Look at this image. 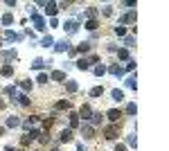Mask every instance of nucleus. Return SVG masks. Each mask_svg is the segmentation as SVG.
Masks as SVG:
<instances>
[{
	"label": "nucleus",
	"mask_w": 169,
	"mask_h": 151,
	"mask_svg": "<svg viewBox=\"0 0 169 151\" xmlns=\"http://www.w3.org/2000/svg\"><path fill=\"white\" fill-rule=\"evenodd\" d=\"M36 138H39V129H30L27 135H23V144H30L32 140H36Z\"/></svg>",
	"instance_id": "nucleus-1"
},
{
	"label": "nucleus",
	"mask_w": 169,
	"mask_h": 151,
	"mask_svg": "<svg viewBox=\"0 0 169 151\" xmlns=\"http://www.w3.org/2000/svg\"><path fill=\"white\" fill-rule=\"evenodd\" d=\"M18 124H21V120H18V115H9V117L5 120V126H7V129H16Z\"/></svg>",
	"instance_id": "nucleus-2"
},
{
	"label": "nucleus",
	"mask_w": 169,
	"mask_h": 151,
	"mask_svg": "<svg viewBox=\"0 0 169 151\" xmlns=\"http://www.w3.org/2000/svg\"><path fill=\"white\" fill-rule=\"evenodd\" d=\"M32 23H34L36 30H45V21H43L39 14H34V16H32Z\"/></svg>",
	"instance_id": "nucleus-3"
},
{
	"label": "nucleus",
	"mask_w": 169,
	"mask_h": 151,
	"mask_svg": "<svg viewBox=\"0 0 169 151\" xmlns=\"http://www.w3.org/2000/svg\"><path fill=\"white\" fill-rule=\"evenodd\" d=\"M90 115H92V108L88 106V104H83V106H81V111H79V117H83V120H90Z\"/></svg>",
	"instance_id": "nucleus-4"
},
{
	"label": "nucleus",
	"mask_w": 169,
	"mask_h": 151,
	"mask_svg": "<svg viewBox=\"0 0 169 151\" xmlns=\"http://www.w3.org/2000/svg\"><path fill=\"white\" fill-rule=\"evenodd\" d=\"M54 50H56V52H65V50H70V43L63 39V41H59V43H54Z\"/></svg>",
	"instance_id": "nucleus-5"
},
{
	"label": "nucleus",
	"mask_w": 169,
	"mask_h": 151,
	"mask_svg": "<svg viewBox=\"0 0 169 151\" xmlns=\"http://www.w3.org/2000/svg\"><path fill=\"white\" fill-rule=\"evenodd\" d=\"M106 117H108V120H110V122H117V120H120V117H122V113H120V111H117V108H110V111H108V113H106Z\"/></svg>",
	"instance_id": "nucleus-6"
},
{
	"label": "nucleus",
	"mask_w": 169,
	"mask_h": 151,
	"mask_svg": "<svg viewBox=\"0 0 169 151\" xmlns=\"http://www.w3.org/2000/svg\"><path fill=\"white\" fill-rule=\"evenodd\" d=\"M104 135H106L108 140H115V138H117V126H108V129H104Z\"/></svg>",
	"instance_id": "nucleus-7"
},
{
	"label": "nucleus",
	"mask_w": 169,
	"mask_h": 151,
	"mask_svg": "<svg viewBox=\"0 0 169 151\" xmlns=\"http://www.w3.org/2000/svg\"><path fill=\"white\" fill-rule=\"evenodd\" d=\"M77 23H74V21H65V25H63V30L65 32H68V34H72V32H77Z\"/></svg>",
	"instance_id": "nucleus-8"
},
{
	"label": "nucleus",
	"mask_w": 169,
	"mask_h": 151,
	"mask_svg": "<svg viewBox=\"0 0 169 151\" xmlns=\"http://www.w3.org/2000/svg\"><path fill=\"white\" fill-rule=\"evenodd\" d=\"M81 133H83V138H92V135H95V129H92L90 124H83L81 126Z\"/></svg>",
	"instance_id": "nucleus-9"
},
{
	"label": "nucleus",
	"mask_w": 169,
	"mask_h": 151,
	"mask_svg": "<svg viewBox=\"0 0 169 151\" xmlns=\"http://www.w3.org/2000/svg\"><path fill=\"white\" fill-rule=\"evenodd\" d=\"M50 79H52V81H63V79H65V72H63V70H54V72L50 74Z\"/></svg>",
	"instance_id": "nucleus-10"
},
{
	"label": "nucleus",
	"mask_w": 169,
	"mask_h": 151,
	"mask_svg": "<svg viewBox=\"0 0 169 151\" xmlns=\"http://www.w3.org/2000/svg\"><path fill=\"white\" fill-rule=\"evenodd\" d=\"M135 18H138V14H135V12H129V14H124V16H122L120 21H122V23H133Z\"/></svg>",
	"instance_id": "nucleus-11"
},
{
	"label": "nucleus",
	"mask_w": 169,
	"mask_h": 151,
	"mask_svg": "<svg viewBox=\"0 0 169 151\" xmlns=\"http://www.w3.org/2000/svg\"><path fill=\"white\" fill-rule=\"evenodd\" d=\"M61 142H72V131L70 129L61 131Z\"/></svg>",
	"instance_id": "nucleus-12"
},
{
	"label": "nucleus",
	"mask_w": 169,
	"mask_h": 151,
	"mask_svg": "<svg viewBox=\"0 0 169 151\" xmlns=\"http://www.w3.org/2000/svg\"><path fill=\"white\" fill-rule=\"evenodd\" d=\"M108 72H110V74H115V77H122V74H124V68H120V65H110Z\"/></svg>",
	"instance_id": "nucleus-13"
},
{
	"label": "nucleus",
	"mask_w": 169,
	"mask_h": 151,
	"mask_svg": "<svg viewBox=\"0 0 169 151\" xmlns=\"http://www.w3.org/2000/svg\"><path fill=\"white\" fill-rule=\"evenodd\" d=\"M88 50H90V43H88V41H83V43H79V48L74 50V52H79V54H86Z\"/></svg>",
	"instance_id": "nucleus-14"
},
{
	"label": "nucleus",
	"mask_w": 169,
	"mask_h": 151,
	"mask_svg": "<svg viewBox=\"0 0 169 151\" xmlns=\"http://www.w3.org/2000/svg\"><path fill=\"white\" fill-rule=\"evenodd\" d=\"M0 74H2V77H12L14 68H12V65H2V68H0Z\"/></svg>",
	"instance_id": "nucleus-15"
},
{
	"label": "nucleus",
	"mask_w": 169,
	"mask_h": 151,
	"mask_svg": "<svg viewBox=\"0 0 169 151\" xmlns=\"http://www.w3.org/2000/svg\"><path fill=\"white\" fill-rule=\"evenodd\" d=\"M90 124H92V126L101 124V113H92V115H90Z\"/></svg>",
	"instance_id": "nucleus-16"
},
{
	"label": "nucleus",
	"mask_w": 169,
	"mask_h": 151,
	"mask_svg": "<svg viewBox=\"0 0 169 151\" xmlns=\"http://www.w3.org/2000/svg\"><path fill=\"white\" fill-rule=\"evenodd\" d=\"M77 68H79V70H88V68H90V61H88V59H79V61H77Z\"/></svg>",
	"instance_id": "nucleus-17"
},
{
	"label": "nucleus",
	"mask_w": 169,
	"mask_h": 151,
	"mask_svg": "<svg viewBox=\"0 0 169 151\" xmlns=\"http://www.w3.org/2000/svg\"><path fill=\"white\" fill-rule=\"evenodd\" d=\"M5 39H7V41H18L21 36H18L16 32H12V30H7V32H5Z\"/></svg>",
	"instance_id": "nucleus-18"
},
{
	"label": "nucleus",
	"mask_w": 169,
	"mask_h": 151,
	"mask_svg": "<svg viewBox=\"0 0 169 151\" xmlns=\"http://www.w3.org/2000/svg\"><path fill=\"white\" fill-rule=\"evenodd\" d=\"M101 95H104V88H101V86H95L90 90V97H101Z\"/></svg>",
	"instance_id": "nucleus-19"
},
{
	"label": "nucleus",
	"mask_w": 169,
	"mask_h": 151,
	"mask_svg": "<svg viewBox=\"0 0 169 151\" xmlns=\"http://www.w3.org/2000/svg\"><path fill=\"white\" fill-rule=\"evenodd\" d=\"M41 45H43V48H50V45H54V39H52V36H43Z\"/></svg>",
	"instance_id": "nucleus-20"
},
{
	"label": "nucleus",
	"mask_w": 169,
	"mask_h": 151,
	"mask_svg": "<svg viewBox=\"0 0 169 151\" xmlns=\"http://www.w3.org/2000/svg\"><path fill=\"white\" fill-rule=\"evenodd\" d=\"M32 68H34V70H43V68H45V61H43V59H34Z\"/></svg>",
	"instance_id": "nucleus-21"
},
{
	"label": "nucleus",
	"mask_w": 169,
	"mask_h": 151,
	"mask_svg": "<svg viewBox=\"0 0 169 151\" xmlns=\"http://www.w3.org/2000/svg\"><path fill=\"white\" fill-rule=\"evenodd\" d=\"M77 126H79V115H74V113H72V115H70V131L77 129Z\"/></svg>",
	"instance_id": "nucleus-22"
},
{
	"label": "nucleus",
	"mask_w": 169,
	"mask_h": 151,
	"mask_svg": "<svg viewBox=\"0 0 169 151\" xmlns=\"http://www.w3.org/2000/svg\"><path fill=\"white\" fill-rule=\"evenodd\" d=\"M45 7H48V9H45V12H48L50 16H56V12H59V9H56V5H54V2H48Z\"/></svg>",
	"instance_id": "nucleus-23"
},
{
	"label": "nucleus",
	"mask_w": 169,
	"mask_h": 151,
	"mask_svg": "<svg viewBox=\"0 0 169 151\" xmlns=\"http://www.w3.org/2000/svg\"><path fill=\"white\" fill-rule=\"evenodd\" d=\"M110 95H113V99H115V101H120V99H124V92H122L120 88H115V90L110 92Z\"/></svg>",
	"instance_id": "nucleus-24"
},
{
	"label": "nucleus",
	"mask_w": 169,
	"mask_h": 151,
	"mask_svg": "<svg viewBox=\"0 0 169 151\" xmlns=\"http://www.w3.org/2000/svg\"><path fill=\"white\" fill-rule=\"evenodd\" d=\"M86 16L90 18V21H95V16H97V9H95V7H88V9H86Z\"/></svg>",
	"instance_id": "nucleus-25"
},
{
	"label": "nucleus",
	"mask_w": 169,
	"mask_h": 151,
	"mask_svg": "<svg viewBox=\"0 0 169 151\" xmlns=\"http://www.w3.org/2000/svg\"><path fill=\"white\" fill-rule=\"evenodd\" d=\"M126 113H129V115H135V113H138V106H135V104H126Z\"/></svg>",
	"instance_id": "nucleus-26"
},
{
	"label": "nucleus",
	"mask_w": 169,
	"mask_h": 151,
	"mask_svg": "<svg viewBox=\"0 0 169 151\" xmlns=\"http://www.w3.org/2000/svg\"><path fill=\"white\" fill-rule=\"evenodd\" d=\"M12 23H14V16L12 14H5L2 16V25H12Z\"/></svg>",
	"instance_id": "nucleus-27"
},
{
	"label": "nucleus",
	"mask_w": 169,
	"mask_h": 151,
	"mask_svg": "<svg viewBox=\"0 0 169 151\" xmlns=\"http://www.w3.org/2000/svg\"><path fill=\"white\" fill-rule=\"evenodd\" d=\"M63 108L68 111L70 108V101H59V104H56V111H63Z\"/></svg>",
	"instance_id": "nucleus-28"
},
{
	"label": "nucleus",
	"mask_w": 169,
	"mask_h": 151,
	"mask_svg": "<svg viewBox=\"0 0 169 151\" xmlns=\"http://www.w3.org/2000/svg\"><path fill=\"white\" fill-rule=\"evenodd\" d=\"M65 88H68V92H77V83H74V81H68V83H65Z\"/></svg>",
	"instance_id": "nucleus-29"
},
{
	"label": "nucleus",
	"mask_w": 169,
	"mask_h": 151,
	"mask_svg": "<svg viewBox=\"0 0 169 151\" xmlns=\"http://www.w3.org/2000/svg\"><path fill=\"white\" fill-rule=\"evenodd\" d=\"M86 30L95 32V30H97V21H88V23H86Z\"/></svg>",
	"instance_id": "nucleus-30"
},
{
	"label": "nucleus",
	"mask_w": 169,
	"mask_h": 151,
	"mask_svg": "<svg viewBox=\"0 0 169 151\" xmlns=\"http://www.w3.org/2000/svg\"><path fill=\"white\" fill-rule=\"evenodd\" d=\"M21 88H23V90H32V81H30V79L21 81Z\"/></svg>",
	"instance_id": "nucleus-31"
},
{
	"label": "nucleus",
	"mask_w": 169,
	"mask_h": 151,
	"mask_svg": "<svg viewBox=\"0 0 169 151\" xmlns=\"http://www.w3.org/2000/svg\"><path fill=\"white\" fill-rule=\"evenodd\" d=\"M18 104H21V106H27V104H30L27 95H18Z\"/></svg>",
	"instance_id": "nucleus-32"
},
{
	"label": "nucleus",
	"mask_w": 169,
	"mask_h": 151,
	"mask_svg": "<svg viewBox=\"0 0 169 151\" xmlns=\"http://www.w3.org/2000/svg\"><path fill=\"white\" fill-rule=\"evenodd\" d=\"M34 120H36V117H30V120H25V122H23V126H25L27 131H30V129H32V124H34Z\"/></svg>",
	"instance_id": "nucleus-33"
},
{
	"label": "nucleus",
	"mask_w": 169,
	"mask_h": 151,
	"mask_svg": "<svg viewBox=\"0 0 169 151\" xmlns=\"http://www.w3.org/2000/svg\"><path fill=\"white\" fill-rule=\"evenodd\" d=\"M115 34H117V36H124V34H126L124 25H117V27H115Z\"/></svg>",
	"instance_id": "nucleus-34"
},
{
	"label": "nucleus",
	"mask_w": 169,
	"mask_h": 151,
	"mask_svg": "<svg viewBox=\"0 0 169 151\" xmlns=\"http://www.w3.org/2000/svg\"><path fill=\"white\" fill-rule=\"evenodd\" d=\"M48 81H50V77H48L45 72H41V74H39V83H48Z\"/></svg>",
	"instance_id": "nucleus-35"
},
{
	"label": "nucleus",
	"mask_w": 169,
	"mask_h": 151,
	"mask_svg": "<svg viewBox=\"0 0 169 151\" xmlns=\"http://www.w3.org/2000/svg\"><path fill=\"white\" fill-rule=\"evenodd\" d=\"M126 86H129V88H138V83H135V77L126 79Z\"/></svg>",
	"instance_id": "nucleus-36"
},
{
	"label": "nucleus",
	"mask_w": 169,
	"mask_h": 151,
	"mask_svg": "<svg viewBox=\"0 0 169 151\" xmlns=\"http://www.w3.org/2000/svg\"><path fill=\"white\" fill-rule=\"evenodd\" d=\"M5 95H9V97H14V95H16V88H14V86H9V88H5Z\"/></svg>",
	"instance_id": "nucleus-37"
},
{
	"label": "nucleus",
	"mask_w": 169,
	"mask_h": 151,
	"mask_svg": "<svg viewBox=\"0 0 169 151\" xmlns=\"http://www.w3.org/2000/svg\"><path fill=\"white\" fill-rule=\"evenodd\" d=\"M2 59H16V52H14V50H12V52H5Z\"/></svg>",
	"instance_id": "nucleus-38"
},
{
	"label": "nucleus",
	"mask_w": 169,
	"mask_h": 151,
	"mask_svg": "<svg viewBox=\"0 0 169 151\" xmlns=\"http://www.w3.org/2000/svg\"><path fill=\"white\" fill-rule=\"evenodd\" d=\"M104 72H106V68H104V65H97V68H95V74H99V77H101Z\"/></svg>",
	"instance_id": "nucleus-39"
},
{
	"label": "nucleus",
	"mask_w": 169,
	"mask_h": 151,
	"mask_svg": "<svg viewBox=\"0 0 169 151\" xmlns=\"http://www.w3.org/2000/svg\"><path fill=\"white\" fill-rule=\"evenodd\" d=\"M117 56H120V59H129V52H126V50H120Z\"/></svg>",
	"instance_id": "nucleus-40"
},
{
	"label": "nucleus",
	"mask_w": 169,
	"mask_h": 151,
	"mask_svg": "<svg viewBox=\"0 0 169 151\" xmlns=\"http://www.w3.org/2000/svg\"><path fill=\"white\" fill-rule=\"evenodd\" d=\"M110 12H113V7H110V5H106V7H104V16H110Z\"/></svg>",
	"instance_id": "nucleus-41"
},
{
	"label": "nucleus",
	"mask_w": 169,
	"mask_h": 151,
	"mask_svg": "<svg viewBox=\"0 0 169 151\" xmlns=\"http://www.w3.org/2000/svg\"><path fill=\"white\" fill-rule=\"evenodd\" d=\"M115 151H126V144H117V147H115Z\"/></svg>",
	"instance_id": "nucleus-42"
},
{
	"label": "nucleus",
	"mask_w": 169,
	"mask_h": 151,
	"mask_svg": "<svg viewBox=\"0 0 169 151\" xmlns=\"http://www.w3.org/2000/svg\"><path fill=\"white\" fill-rule=\"evenodd\" d=\"M77 151H86V147H83V144L79 142V144H77Z\"/></svg>",
	"instance_id": "nucleus-43"
},
{
	"label": "nucleus",
	"mask_w": 169,
	"mask_h": 151,
	"mask_svg": "<svg viewBox=\"0 0 169 151\" xmlns=\"http://www.w3.org/2000/svg\"><path fill=\"white\" fill-rule=\"evenodd\" d=\"M5 151H16V149H12V147H5Z\"/></svg>",
	"instance_id": "nucleus-44"
},
{
	"label": "nucleus",
	"mask_w": 169,
	"mask_h": 151,
	"mask_svg": "<svg viewBox=\"0 0 169 151\" xmlns=\"http://www.w3.org/2000/svg\"><path fill=\"white\" fill-rule=\"evenodd\" d=\"M2 133H5V129H2V126H0V135H2Z\"/></svg>",
	"instance_id": "nucleus-45"
},
{
	"label": "nucleus",
	"mask_w": 169,
	"mask_h": 151,
	"mask_svg": "<svg viewBox=\"0 0 169 151\" xmlns=\"http://www.w3.org/2000/svg\"><path fill=\"white\" fill-rule=\"evenodd\" d=\"M52 151H56V149H52Z\"/></svg>",
	"instance_id": "nucleus-46"
},
{
	"label": "nucleus",
	"mask_w": 169,
	"mask_h": 151,
	"mask_svg": "<svg viewBox=\"0 0 169 151\" xmlns=\"http://www.w3.org/2000/svg\"><path fill=\"white\" fill-rule=\"evenodd\" d=\"M0 45H2V43H0Z\"/></svg>",
	"instance_id": "nucleus-47"
}]
</instances>
